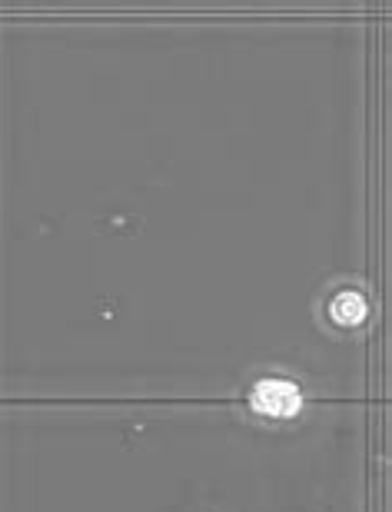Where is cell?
<instances>
[{
	"mask_svg": "<svg viewBox=\"0 0 392 512\" xmlns=\"http://www.w3.org/2000/svg\"><path fill=\"white\" fill-rule=\"evenodd\" d=\"M250 403L256 413H266V416H293L303 396H299V386L290 380H263L256 383Z\"/></svg>",
	"mask_w": 392,
	"mask_h": 512,
	"instance_id": "6da1fadb",
	"label": "cell"
},
{
	"mask_svg": "<svg viewBox=\"0 0 392 512\" xmlns=\"http://www.w3.org/2000/svg\"><path fill=\"white\" fill-rule=\"evenodd\" d=\"M333 320L336 323H343V326H353V323H359L366 316V300L359 293H353V290H346V293H339L336 300H333Z\"/></svg>",
	"mask_w": 392,
	"mask_h": 512,
	"instance_id": "7a4b0ae2",
	"label": "cell"
}]
</instances>
